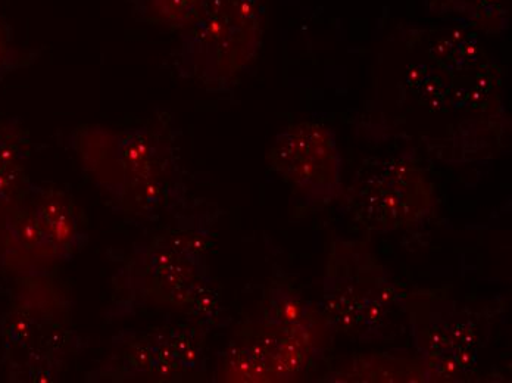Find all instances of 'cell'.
<instances>
[{"label":"cell","mask_w":512,"mask_h":383,"mask_svg":"<svg viewBox=\"0 0 512 383\" xmlns=\"http://www.w3.org/2000/svg\"><path fill=\"white\" fill-rule=\"evenodd\" d=\"M267 24V0H202L192 26L181 31L183 68L218 83L236 76L258 51Z\"/></svg>","instance_id":"1"},{"label":"cell","mask_w":512,"mask_h":383,"mask_svg":"<svg viewBox=\"0 0 512 383\" xmlns=\"http://www.w3.org/2000/svg\"><path fill=\"white\" fill-rule=\"evenodd\" d=\"M273 167L307 198L332 199L340 189V161L332 130L315 123L290 126L270 152Z\"/></svg>","instance_id":"2"},{"label":"cell","mask_w":512,"mask_h":383,"mask_svg":"<svg viewBox=\"0 0 512 383\" xmlns=\"http://www.w3.org/2000/svg\"><path fill=\"white\" fill-rule=\"evenodd\" d=\"M202 0H130L131 17L149 26L184 31L201 12Z\"/></svg>","instance_id":"3"},{"label":"cell","mask_w":512,"mask_h":383,"mask_svg":"<svg viewBox=\"0 0 512 383\" xmlns=\"http://www.w3.org/2000/svg\"><path fill=\"white\" fill-rule=\"evenodd\" d=\"M9 27L6 23L5 17L0 14V64L5 61L6 55L9 51Z\"/></svg>","instance_id":"4"}]
</instances>
